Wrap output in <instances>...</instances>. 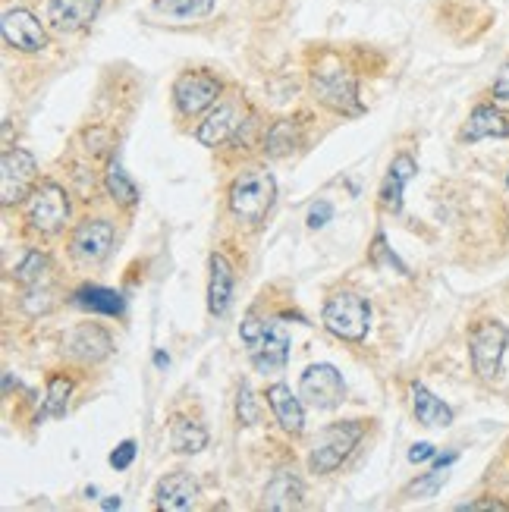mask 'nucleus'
I'll return each mask as SVG.
<instances>
[{
  "instance_id": "nucleus-1",
  "label": "nucleus",
  "mask_w": 509,
  "mask_h": 512,
  "mask_svg": "<svg viewBox=\"0 0 509 512\" xmlns=\"http://www.w3.org/2000/svg\"><path fill=\"white\" fill-rule=\"evenodd\" d=\"M308 85H312L315 101L340 117H359L365 110L359 98V79L337 51L318 54V63L312 66V76H308Z\"/></svg>"
},
{
  "instance_id": "nucleus-2",
  "label": "nucleus",
  "mask_w": 509,
  "mask_h": 512,
  "mask_svg": "<svg viewBox=\"0 0 509 512\" xmlns=\"http://www.w3.org/2000/svg\"><path fill=\"white\" fill-rule=\"evenodd\" d=\"M239 337L246 343L249 362L258 374H277L290 362V337L280 318H255L249 315L239 327Z\"/></svg>"
},
{
  "instance_id": "nucleus-3",
  "label": "nucleus",
  "mask_w": 509,
  "mask_h": 512,
  "mask_svg": "<svg viewBox=\"0 0 509 512\" xmlns=\"http://www.w3.org/2000/svg\"><path fill=\"white\" fill-rule=\"evenodd\" d=\"M274 202H277V180H274V173L264 167H246L230 183V192H227V205L233 217L246 220V224H261V220L271 214Z\"/></svg>"
},
{
  "instance_id": "nucleus-4",
  "label": "nucleus",
  "mask_w": 509,
  "mask_h": 512,
  "mask_svg": "<svg viewBox=\"0 0 509 512\" xmlns=\"http://www.w3.org/2000/svg\"><path fill=\"white\" fill-rule=\"evenodd\" d=\"M321 324L334 333L337 340L362 343L371 327V305L365 296L352 293V289H337L334 296H327L321 308Z\"/></svg>"
},
{
  "instance_id": "nucleus-5",
  "label": "nucleus",
  "mask_w": 509,
  "mask_h": 512,
  "mask_svg": "<svg viewBox=\"0 0 509 512\" xmlns=\"http://www.w3.org/2000/svg\"><path fill=\"white\" fill-rule=\"evenodd\" d=\"M365 437V425L359 418L352 421H334V425H327L318 440L312 443V453H308V469L315 475H330L337 472L340 465L352 456V450L359 447Z\"/></svg>"
},
{
  "instance_id": "nucleus-6",
  "label": "nucleus",
  "mask_w": 509,
  "mask_h": 512,
  "mask_svg": "<svg viewBox=\"0 0 509 512\" xmlns=\"http://www.w3.org/2000/svg\"><path fill=\"white\" fill-rule=\"evenodd\" d=\"M509 349V330L497 318H478L469 330V355L478 381L494 384L503 371V355Z\"/></svg>"
},
{
  "instance_id": "nucleus-7",
  "label": "nucleus",
  "mask_w": 509,
  "mask_h": 512,
  "mask_svg": "<svg viewBox=\"0 0 509 512\" xmlns=\"http://www.w3.org/2000/svg\"><path fill=\"white\" fill-rule=\"evenodd\" d=\"M220 92H224V85H220V79L214 73L186 70L173 82V107L180 117H198L224 98Z\"/></svg>"
},
{
  "instance_id": "nucleus-8",
  "label": "nucleus",
  "mask_w": 509,
  "mask_h": 512,
  "mask_svg": "<svg viewBox=\"0 0 509 512\" xmlns=\"http://www.w3.org/2000/svg\"><path fill=\"white\" fill-rule=\"evenodd\" d=\"M26 220L29 227L41 236H54L66 227L70 220V195L57 183H41L32 189L29 205H26Z\"/></svg>"
},
{
  "instance_id": "nucleus-9",
  "label": "nucleus",
  "mask_w": 509,
  "mask_h": 512,
  "mask_svg": "<svg viewBox=\"0 0 509 512\" xmlns=\"http://www.w3.org/2000/svg\"><path fill=\"white\" fill-rule=\"evenodd\" d=\"M242 123H249L246 120V98L227 95L214 104V110L202 120V126L195 129V139L205 148H220L236 136V132L242 129Z\"/></svg>"
},
{
  "instance_id": "nucleus-10",
  "label": "nucleus",
  "mask_w": 509,
  "mask_h": 512,
  "mask_svg": "<svg viewBox=\"0 0 509 512\" xmlns=\"http://www.w3.org/2000/svg\"><path fill=\"white\" fill-rule=\"evenodd\" d=\"M38 180V164L26 148H7L4 164H0V202L7 208L19 205L22 198L32 195V186Z\"/></svg>"
},
{
  "instance_id": "nucleus-11",
  "label": "nucleus",
  "mask_w": 509,
  "mask_h": 512,
  "mask_svg": "<svg viewBox=\"0 0 509 512\" xmlns=\"http://www.w3.org/2000/svg\"><path fill=\"white\" fill-rule=\"evenodd\" d=\"M299 396L315 409H334L343 403V396H346L343 374L327 362L308 365L299 377Z\"/></svg>"
},
{
  "instance_id": "nucleus-12",
  "label": "nucleus",
  "mask_w": 509,
  "mask_h": 512,
  "mask_svg": "<svg viewBox=\"0 0 509 512\" xmlns=\"http://www.w3.org/2000/svg\"><path fill=\"white\" fill-rule=\"evenodd\" d=\"M114 239H117V230H114L110 220L88 217L73 230L70 252L82 264H98V261H104L110 255V249H114Z\"/></svg>"
},
{
  "instance_id": "nucleus-13",
  "label": "nucleus",
  "mask_w": 509,
  "mask_h": 512,
  "mask_svg": "<svg viewBox=\"0 0 509 512\" xmlns=\"http://www.w3.org/2000/svg\"><path fill=\"white\" fill-rule=\"evenodd\" d=\"M0 32H4V41L10 48L22 54H38L48 48V29H44L41 19L26 7L7 10L4 19H0Z\"/></svg>"
},
{
  "instance_id": "nucleus-14",
  "label": "nucleus",
  "mask_w": 509,
  "mask_h": 512,
  "mask_svg": "<svg viewBox=\"0 0 509 512\" xmlns=\"http://www.w3.org/2000/svg\"><path fill=\"white\" fill-rule=\"evenodd\" d=\"M63 352L70 355V359H76V362L98 365V362L107 359L110 352H114V340H110V333L101 324L82 321L63 337Z\"/></svg>"
},
{
  "instance_id": "nucleus-15",
  "label": "nucleus",
  "mask_w": 509,
  "mask_h": 512,
  "mask_svg": "<svg viewBox=\"0 0 509 512\" xmlns=\"http://www.w3.org/2000/svg\"><path fill=\"white\" fill-rule=\"evenodd\" d=\"M481 139H509V117L497 104H478L466 126L459 129V142H481Z\"/></svg>"
},
{
  "instance_id": "nucleus-16",
  "label": "nucleus",
  "mask_w": 509,
  "mask_h": 512,
  "mask_svg": "<svg viewBox=\"0 0 509 512\" xmlns=\"http://www.w3.org/2000/svg\"><path fill=\"white\" fill-rule=\"evenodd\" d=\"M101 13V0H51L48 4V22L57 32H79L92 26Z\"/></svg>"
},
{
  "instance_id": "nucleus-17",
  "label": "nucleus",
  "mask_w": 509,
  "mask_h": 512,
  "mask_svg": "<svg viewBox=\"0 0 509 512\" xmlns=\"http://www.w3.org/2000/svg\"><path fill=\"white\" fill-rule=\"evenodd\" d=\"M195 497H198V481L189 472H170L154 487V506L167 512L192 509Z\"/></svg>"
},
{
  "instance_id": "nucleus-18",
  "label": "nucleus",
  "mask_w": 509,
  "mask_h": 512,
  "mask_svg": "<svg viewBox=\"0 0 509 512\" xmlns=\"http://www.w3.org/2000/svg\"><path fill=\"white\" fill-rule=\"evenodd\" d=\"M415 170H418V164H415L412 154H396V158L390 161L387 176L381 183V192H378V202H381L384 211H390V214L403 211V189L415 176Z\"/></svg>"
},
{
  "instance_id": "nucleus-19",
  "label": "nucleus",
  "mask_w": 509,
  "mask_h": 512,
  "mask_svg": "<svg viewBox=\"0 0 509 512\" xmlns=\"http://www.w3.org/2000/svg\"><path fill=\"white\" fill-rule=\"evenodd\" d=\"M268 406L277 418V425L286 431V434H293L299 437L305 431V409H302V399L286 387V384H271L268 387Z\"/></svg>"
},
{
  "instance_id": "nucleus-20",
  "label": "nucleus",
  "mask_w": 509,
  "mask_h": 512,
  "mask_svg": "<svg viewBox=\"0 0 509 512\" xmlns=\"http://www.w3.org/2000/svg\"><path fill=\"white\" fill-rule=\"evenodd\" d=\"M208 267H211V277H208V311H211L214 318H220V315H227V308L233 302V283H236L233 264L220 252H214Z\"/></svg>"
},
{
  "instance_id": "nucleus-21",
  "label": "nucleus",
  "mask_w": 509,
  "mask_h": 512,
  "mask_svg": "<svg viewBox=\"0 0 509 512\" xmlns=\"http://www.w3.org/2000/svg\"><path fill=\"white\" fill-rule=\"evenodd\" d=\"M412 412H415L418 425H425V428H450L453 425V409L418 381L412 384Z\"/></svg>"
},
{
  "instance_id": "nucleus-22",
  "label": "nucleus",
  "mask_w": 509,
  "mask_h": 512,
  "mask_svg": "<svg viewBox=\"0 0 509 512\" xmlns=\"http://www.w3.org/2000/svg\"><path fill=\"white\" fill-rule=\"evenodd\" d=\"M302 497H305V484L299 475L280 469L268 487H264V506L268 509H277V512H286V509H299L302 506Z\"/></svg>"
},
{
  "instance_id": "nucleus-23",
  "label": "nucleus",
  "mask_w": 509,
  "mask_h": 512,
  "mask_svg": "<svg viewBox=\"0 0 509 512\" xmlns=\"http://www.w3.org/2000/svg\"><path fill=\"white\" fill-rule=\"evenodd\" d=\"M299 145V126L296 120L290 117H280L268 126V132H264V139H261V148L268 158H286V154H293Z\"/></svg>"
},
{
  "instance_id": "nucleus-24",
  "label": "nucleus",
  "mask_w": 509,
  "mask_h": 512,
  "mask_svg": "<svg viewBox=\"0 0 509 512\" xmlns=\"http://www.w3.org/2000/svg\"><path fill=\"white\" fill-rule=\"evenodd\" d=\"M170 447L183 456L202 453L208 447V431L192 418H173L170 421Z\"/></svg>"
},
{
  "instance_id": "nucleus-25",
  "label": "nucleus",
  "mask_w": 509,
  "mask_h": 512,
  "mask_svg": "<svg viewBox=\"0 0 509 512\" xmlns=\"http://www.w3.org/2000/svg\"><path fill=\"white\" fill-rule=\"evenodd\" d=\"M73 305L95 311V315H123V296L104 286H82L73 293Z\"/></svg>"
},
{
  "instance_id": "nucleus-26",
  "label": "nucleus",
  "mask_w": 509,
  "mask_h": 512,
  "mask_svg": "<svg viewBox=\"0 0 509 512\" xmlns=\"http://www.w3.org/2000/svg\"><path fill=\"white\" fill-rule=\"evenodd\" d=\"M151 10L176 22H195V19L211 16L214 0H154Z\"/></svg>"
},
{
  "instance_id": "nucleus-27",
  "label": "nucleus",
  "mask_w": 509,
  "mask_h": 512,
  "mask_svg": "<svg viewBox=\"0 0 509 512\" xmlns=\"http://www.w3.org/2000/svg\"><path fill=\"white\" fill-rule=\"evenodd\" d=\"M13 277H16L19 286L35 289V286H41L44 280L51 277V258L44 255V252H29L26 258H22V261L16 264Z\"/></svg>"
},
{
  "instance_id": "nucleus-28",
  "label": "nucleus",
  "mask_w": 509,
  "mask_h": 512,
  "mask_svg": "<svg viewBox=\"0 0 509 512\" xmlns=\"http://www.w3.org/2000/svg\"><path fill=\"white\" fill-rule=\"evenodd\" d=\"M104 186H107V195L114 198L117 205H123V208H132V205L139 202V189H136V183L129 180L126 170H123L120 164H110V167H107Z\"/></svg>"
},
{
  "instance_id": "nucleus-29",
  "label": "nucleus",
  "mask_w": 509,
  "mask_h": 512,
  "mask_svg": "<svg viewBox=\"0 0 509 512\" xmlns=\"http://www.w3.org/2000/svg\"><path fill=\"white\" fill-rule=\"evenodd\" d=\"M73 381L66 374H51L48 377V396H44V415H63L70 406Z\"/></svg>"
},
{
  "instance_id": "nucleus-30",
  "label": "nucleus",
  "mask_w": 509,
  "mask_h": 512,
  "mask_svg": "<svg viewBox=\"0 0 509 512\" xmlns=\"http://www.w3.org/2000/svg\"><path fill=\"white\" fill-rule=\"evenodd\" d=\"M447 478H450L447 469H431L428 475L415 478V481L406 487V491H403V497H412V500H431V497H437L440 487L447 484Z\"/></svg>"
},
{
  "instance_id": "nucleus-31",
  "label": "nucleus",
  "mask_w": 509,
  "mask_h": 512,
  "mask_svg": "<svg viewBox=\"0 0 509 512\" xmlns=\"http://www.w3.org/2000/svg\"><path fill=\"white\" fill-rule=\"evenodd\" d=\"M236 418H239V425H255V421H258L255 396H252L249 384H242L239 393H236Z\"/></svg>"
},
{
  "instance_id": "nucleus-32",
  "label": "nucleus",
  "mask_w": 509,
  "mask_h": 512,
  "mask_svg": "<svg viewBox=\"0 0 509 512\" xmlns=\"http://www.w3.org/2000/svg\"><path fill=\"white\" fill-rule=\"evenodd\" d=\"M381 258L387 261V264H393L396 267V271H400V274H409L406 271V264L400 261V258H396L390 249H387V239H384V233H378V236H374V246H371V261L374 264H381Z\"/></svg>"
},
{
  "instance_id": "nucleus-33",
  "label": "nucleus",
  "mask_w": 509,
  "mask_h": 512,
  "mask_svg": "<svg viewBox=\"0 0 509 512\" xmlns=\"http://www.w3.org/2000/svg\"><path fill=\"white\" fill-rule=\"evenodd\" d=\"M491 98H494L497 107L509 110V60L500 66V73H497V79L491 85Z\"/></svg>"
},
{
  "instance_id": "nucleus-34",
  "label": "nucleus",
  "mask_w": 509,
  "mask_h": 512,
  "mask_svg": "<svg viewBox=\"0 0 509 512\" xmlns=\"http://www.w3.org/2000/svg\"><path fill=\"white\" fill-rule=\"evenodd\" d=\"M132 459H136V440H123L120 447H117L114 453H110V465H114L117 472L129 469Z\"/></svg>"
},
{
  "instance_id": "nucleus-35",
  "label": "nucleus",
  "mask_w": 509,
  "mask_h": 512,
  "mask_svg": "<svg viewBox=\"0 0 509 512\" xmlns=\"http://www.w3.org/2000/svg\"><path fill=\"white\" fill-rule=\"evenodd\" d=\"M330 217H334V205H330V202H318V205H312V211H308V227L321 230V227H327Z\"/></svg>"
},
{
  "instance_id": "nucleus-36",
  "label": "nucleus",
  "mask_w": 509,
  "mask_h": 512,
  "mask_svg": "<svg viewBox=\"0 0 509 512\" xmlns=\"http://www.w3.org/2000/svg\"><path fill=\"white\" fill-rule=\"evenodd\" d=\"M459 512H475V509H494V512H509V503H503V500H494V497H488V500H472V503H462V506H456Z\"/></svg>"
},
{
  "instance_id": "nucleus-37",
  "label": "nucleus",
  "mask_w": 509,
  "mask_h": 512,
  "mask_svg": "<svg viewBox=\"0 0 509 512\" xmlns=\"http://www.w3.org/2000/svg\"><path fill=\"white\" fill-rule=\"evenodd\" d=\"M434 456H437L434 443H415V447L409 450V462H412V465H418V462H428V459H434Z\"/></svg>"
},
{
  "instance_id": "nucleus-38",
  "label": "nucleus",
  "mask_w": 509,
  "mask_h": 512,
  "mask_svg": "<svg viewBox=\"0 0 509 512\" xmlns=\"http://www.w3.org/2000/svg\"><path fill=\"white\" fill-rule=\"evenodd\" d=\"M459 459V453H444V456H437L434 459V469H450V465Z\"/></svg>"
},
{
  "instance_id": "nucleus-39",
  "label": "nucleus",
  "mask_w": 509,
  "mask_h": 512,
  "mask_svg": "<svg viewBox=\"0 0 509 512\" xmlns=\"http://www.w3.org/2000/svg\"><path fill=\"white\" fill-rule=\"evenodd\" d=\"M101 506H104V509H120V506H123V500H120V497H107Z\"/></svg>"
},
{
  "instance_id": "nucleus-40",
  "label": "nucleus",
  "mask_w": 509,
  "mask_h": 512,
  "mask_svg": "<svg viewBox=\"0 0 509 512\" xmlns=\"http://www.w3.org/2000/svg\"><path fill=\"white\" fill-rule=\"evenodd\" d=\"M167 362H170V359H167L164 352H154V365H158V368H167Z\"/></svg>"
},
{
  "instance_id": "nucleus-41",
  "label": "nucleus",
  "mask_w": 509,
  "mask_h": 512,
  "mask_svg": "<svg viewBox=\"0 0 509 512\" xmlns=\"http://www.w3.org/2000/svg\"><path fill=\"white\" fill-rule=\"evenodd\" d=\"M506 186H509V173H506Z\"/></svg>"
}]
</instances>
